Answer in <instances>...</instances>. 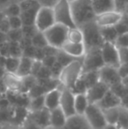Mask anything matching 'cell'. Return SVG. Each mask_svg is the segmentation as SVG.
Segmentation results:
<instances>
[{"label":"cell","instance_id":"obj_15","mask_svg":"<svg viewBox=\"0 0 128 129\" xmlns=\"http://www.w3.org/2000/svg\"><path fill=\"white\" fill-rule=\"evenodd\" d=\"M61 50L75 59L83 58L86 53V48L83 43H72L69 41H67Z\"/></svg>","mask_w":128,"mask_h":129},{"label":"cell","instance_id":"obj_8","mask_svg":"<svg viewBox=\"0 0 128 129\" xmlns=\"http://www.w3.org/2000/svg\"><path fill=\"white\" fill-rule=\"evenodd\" d=\"M101 54L104 66L111 67L114 69H118L121 66L119 56V50L114 43L104 42L101 47Z\"/></svg>","mask_w":128,"mask_h":129},{"label":"cell","instance_id":"obj_26","mask_svg":"<svg viewBox=\"0 0 128 129\" xmlns=\"http://www.w3.org/2000/svg\"><path fill=\"white\" fill-rule=\"evenodd\" d=\"M37 84V78L34 76L30 75L21 78V84L19 88V93H27Z\"/></svg>","mask_w":128,"mask_h":129},{"label":"cell","instance_id":"obj_16","mask_svg":"<svg viewBox=\"0 0 128 129\" xmlns=\"http://www.w3.org/2000/svg\"><path fill=\"white\" fill-rule=\"evenodd\" d=\"M61 97H62V89H54L45 94V108L48 111L55 110L60 107Z\"/></svg>","mask_w":128,"mask_h":129},{"label":"cell","instance_id":"obj_10","mask_svg":"<svg viewBox=\"0 0 128 129\" xmlns=\"http://www.w3.org/2000/svg\"><path fill=\"white\" fill-rule=\"evenodd\" d=\"M99 81L104 83L110 88L121 83L122 77L118 70L111 67L104 66L98 70Z\"/></svg>","mask_w":128,"mask_h":129},{"label":"cell","instance_id":"obj_20","mask_svg":"<svg viewBox=\"0 0 128 129\" xmlns=\"http://www.w3.org/2000/svg\"><path fill=\"white\" fill-rule=\"evenodd\" d=\"M41 6H35L31 8L26 9V10L21 11L20 12V19L22 20L23 26H35V19L36 15Z\"/></svg>","mask_w":128,"mask_h":129},{"label":"cell","instance_id":"obj_34","mask_svg":"<svg viewBox=\"0 0 128 129\" xmlns=\"http://www.w3.org/2000/svg\"><path fill=\"white\" fill-rule=\"evenodd\" d=\"M117 126L120 129H126L128 126V110L120 106L119 117Z\"/></svg>","mask_w":128,"mask_h":129},{"label":"cell","instance_id":"obj_50","mask_svg":"<svg viewBox=\"0 0 128 129\" xmlns=\"http://www.w3.org/2000/svg\"><path fill=\"white\" fill-rule=\"evenodd\" d=\"M126 129H128V126H127V128H126Z\"/></svg>","mask_w":128,"mask_h":129},{"label":"cell","instance_id":"obj_42","mask_svg":"<svg viewBox=\"0 0 128 129\" xmlns=\"http://www.w3.org/2000/svg\"><path fill=\"white\" fill-rule=\"evenodd\" d=\"M58 1L59 0H37V2L40 5V6L50 7V8H53Z\"/></svg>","mask_w":128,"mask_h":129},{"label":"cell","instance_id":"obj_1","mask_svg":"<svg viewBox=\"0 0 128 129\" xmlns=\"http://www.w3.org/2000/svg\"><path fill=\"white\" fill-rule=\"evenodd\" d=\"M70 6L73 20L78 28L96 19L97 16L93 10L91 0H75L70 4Z\"/></svg>","mask_w":128,"mask_h":129},{"label":"cell","instance_id":"obj_36","mask_svg":"<svg viewBox=\"0 0 128 129\" xmlns=\"http://www.w3.org/2000/svg\"><path fill=\"white\" fill-rule=\"evenodd\" d=\"M7 19H8L9 26H10L11 30H19V29H22L23 23L19 16L7 18Z\"/></svg>","mask_w":128,"mask_h":129},{"label":"cell","instance_id":"obj_47","mask_svg":"<svg viewBox=\"0 0 128 129\" xmlns=\"http://www.w3.org/2000/svg\"><path fill=\"white\" fill-rule=\"evenodd\" d=\"M6 74V71H5V68L2 66H0V78H2L3 79V77H5V75Z\"/></svg>","mask_w":128,"mask_h":129},{"label":"cell","instance_id":"obj_4","mask_svg":"<svg viewBox=\"0 0 128 129\" xmlns=\"http://www.w3.org/2000/svg\"><path fill=\"white\" fill-rule=\"evenodd\" d=\"M68 29L67 26L61 24H55L48 30L44 32V36L47 40L48 46L61 50L65 43L68 41Z\"/></svg>","mask_w":128,"mask_h":129},{"label":"cell","instance_id":"obj_37","mask_svg":"<svg viewBox=\"0 0 128 129\" xmlns=\"http://www.w3.org/2000/svg\"><path fill=\"white\" fill-rule=\"evenodd\" d=\"M114 44L118 48H128V33L118 35Z\"/></svg>","mask_w":128,"mask_h":129},{"label":"cell","instance_id":"obj_44","mask_svg":"<svg viewBox=\"0 0 128 129\" xmlns=\"http://www.w3.org/2000/svg\"><path fill=\"white\" fill-rule=\"evenodd\" d=\"M120 106L128 110V92L121 98V104H120Z\"/></svg>","mask_w":128,"mask_h":129},{"label":"cell","instance_id":"obj_28","mask_svg":"<svg viewBox=\"0 0 128 129\" xmlns=\"http://www.w3.org/2000/svg\"><path fill=\"white\" fill-rule=\"evenodd\" d=\"M20 58L7 56L6 59H5V70L6 71V73L16 75L19 65V61H20Z\"/></svg>","mask_w":128,"mask_h":129},{"label":"cell","instance_id":"obj_22","mask_svg":"<svg viewBox=\"0 0 128 129\" xmlns=\"http://www.w3.org/2000/svg\"><path fill=\"white\" fill-rule=\"evenodd\" d=\"M33 61H34L33 59L22 56V57L20 58V61H19V68H18L16 75L20 78L31 75Z\"/></svg>","mask_w":128,"mask_h":129},{"label":"cell","instance_id":"obj_49","mask_svg":"<svg viewBox=\"0 0 128 129\" xmlns=\"http://www.w3.org/2000/svg\"><path fill=\"white\" fill-rule=\"evenodd\" d=\"M67 1H68V2H69V3L71 4V3H73V2H75V0H67Z\"/></svg>","mask_w":128,"mask_h":129},{"label":"cell","instance_id":"obj_7","mask_svg":"<svg viewBox=\"0 0 128 129\" xmlns=\"http://www.w3.org/2000/svg\"><path fill=\"white\" fill-rule=\"evenodd\" d=\"M83 117L91 129H103L107 125L104 112L96 104H91L88 106Z\"/></svg>","mask_w":128,"mask_h":129},{"label":"cell","instance_id":"obj_41","mask_svg":"<svg viewBox=\"0 0 128 129\" xmlns=\"http://www.w3.org/2000/svg\"><path fill=\"white\" fill-rule=\"evenodd\" d=\"M22 129H43V128L40 127L39 126H38L37 124H35L31 119H27L26 120H25Z\"/></svg>","mask_w":128,"mask_h":129},{"label":"cell","instance_id":"obj_46","mask_svg":"<svg viewBox=\"0 0 128 129\" xmlns=\"http://www.w3.org/2000/svg\"><path fill=\"white\" fill-rule=\"evenodd\" d=\"M103 129H120L117 125H111V124H107Z\"/></svg>","mask_w":128,"mask_h":129},{"label":"cell","instance_id":"obj_30","mask_svg":"<svg viewBox=\"0 0 128 129\" xmlns=\"http://www.w3.org/2000/svg\"><path fill=\"white\" fill-rule=\"evenodd\" d=\"M29 107L32 112H37L45 108V95L33 98L29 102Z\"/></svg>","mask_w":128,"mask_h":129},{"label":"cell","instance_id":"obj_39","mask_svg":"<svg viewBox=\"0 0 128 129\" xmlns=\"http://www.w3.org/2000/svg\"><path fill=\"white\" fill-rule=\"evenodd\" d=\"M41 62H42L43 66L50 70L55 65V63L56 62V56H45L44 59L41 61Z\"/></svg>","mask_w":128,"mask_h":129},{"label":"cell","instance_id":"obj_48","mask_svg":"<svg viewBox=\"0 0 128 129\" xmlns=\"http://www.w3.org/2000/svg\"><path fill=\"white\" fill-rule=\"evenodd\" d=\"M14 1H15L16 3L19 4V3H22V2H24V1H26V0H14Z\"/></svg>","mask_w":128,"mask_h":129},{"label":"cell","instance_id":"obj_6","mask_svg":"<svg viewBox=\"0 0 128 129\" xmlns=\"http://www.w3.org/2000/svg\"><path fill=\"white\" fill-rule=\"evenodd\" d=\"M104 66L101 48H91L86 51L82 58V73L98 71Z\"/></svg>","mask_w":128,"mask_h":129},{"label":"cell","instance_id":"obj_35","mask_svg":"<svg viewBox=\"0 0 128 129\" xmlns=\"http://www.w3.org/2000/svg\"><path fill=\"white\" fill-rule=\"evenodd\" d=\"M7 36V41L8 42H19L22 40L23 33L22 29H19V30H10L6 34Z\"/></svg>","mask_w":128,"mask_h":129},{"label":"cell","instance_id":"obj_9","mask_svg":"<svg viewBox=\"0 0 128 129\" xmlns=\"http://www.w3.org/2000/svg\"><path fill=\"white\" fill-rule=\"evenodd\" d=\"M55 24L56 21L53 8L41 6L36 15L35 26L37 30L40 33H44Z\"/></svg>","mask_w":128,"mask_h":129},{"label":"cell","instance_id":"obj_12","mask_svg":"<svg viewBox=\"0 0 128 129\" xmlns=\"http://www.w3.org/2000/svg\"><path fill=\"white\" fill-rule=\"evenodd\" d=\"M123 18L124 13L118 11H113V12H105V13L97 15L95 21L99 27L116 26L121 22Z\"/></svg>","mask_w":128,"mask_h":129},{"label":"cell","instance_id":"obj_32","mask_svg":"<svg viewBox=\"0 0 128 129\" xmlns=\"http://www.w3.org/2000/svg\"><path fill=\"white\" fill-rule=\"evenodd\" d=\"M32 45L36 48H45L46 47L48 46L47 40L44 36V34L40 32H38L33 38L32 39Z\"/></svg>","mask_w":128,"mask_h":129},{"label":"cell","instance_id":"obj_21","mask_svg":"<svg viewBox=\"0 0 128 129\" xmlns=\"http://www.w3.org/2000/svg\"><path fill=\"white\" fill-rule=\"evenodd\" d=\"M60 129H91L83 116L75 115L68 118L63 127Z\"/></svg>","mask_w":128,"mask_h":129},{"label":"cell","instance_id":"obj_17","mask_svg":"<svg viewBox=\"0 0 128 129\" xmlns=\"http://www.w3.org/2000/svg\"><path fill=\"white\" fill-rule=\"evenodd\" d=\"M68 118L65 115L61 107L50 111L49 114V126L55 129H60L63 127L66 124Z\"/></svg>","mask_w":128,"mask_h":129},{"label":"cell","instance_id":"obj_14","mask_svg":"<svg viewBox=\"0 0 128 129\" xmlns=\"http://www.w3.org/2000/svg\"><path fill=\"white\" fill-rule=\"evenodd\" d=\"M120 104H121V99L117 94H115L112 90H109V91L97 104V105L102 111H104L107 109L120 106Z\"/></svg>","mask_w":128,"mask_h":129},{"label":"cell","instance_id":"obj_29","mask_svg":"<svg viewBox=\"0 0 128 129\" xmlns=\"http://www.w3.org/2000/svg\"><path fill=\"white\" fill-rule=\"evenodd\" d=\"M68 41L72 43H83V34L78 27L68 29Z\"/></svg>","mask_w":128,"mask_h":129},{"label":"cell","instance_id":"obj_23","mask_svg":"<svg viewBox=\"0 0 128 129\" xmlns=\"http://www.w3.org/2000/svg\"><path fill=\"white\" fill-rule=\"evenodd\" d=\"M90 105L86 94H76L75 95V110L76 115L83 116Z\"/></svg>","mask_w":128,"mask_h":129},{"label":"cell","instance_id":"obj_43","mask_svg":"<svg viewBox=\"0 0 128 129\" xmlns=\"http://www.w3.org/2000/svg\"><path fill=\"white\" fill-rule=\"evenodd\" d=\"M13 2L14 0H0V13H3V12Z\"/></svg>","mask_w":128,"mask_h":129},{"label":"cell","instance_id":"obj_24","mask_svg":"<svg viewBox=\"0 0 128 129\" xmlns=\"http://www.w3.org/2000/svg\"><path fill=\"white\" fill-rule=\"evenodd\" d=\"M3 81L5 85L8 89L12 90H18V91L19 90L21 84V78L18 77L17 75L6 73L3 77Z\"/></svg>","mask_w":128,"mask_h":129},{"label":"cell","instance_id":"obj_18","mask_svg":"<svg viewBox=\"0 0 128 129\" xmlns=\"http://www.w3.org/2000/svg\"><path fill=\"white\" fill-rule=\"evenodd\" d=\"M49 114L50 111H48L47 108H43L37 112H32L31 115L28 116V119L33 121L40 127L45 129L49 126Z\"/></svg>","mask_w":128,"mask_h":129},{"label":"cell","instance_id":"obj_5","mask_svg":"<svg viewBox=\"0 0 128 129\" xmlns=\"http://www.w3.org/2000/svg\"><path fill=\"white\" fill-rule=\"evenodd\" d=\"M55 21L57 24L63 25L68 28H75V25L73 20L70 3L67 0H59L53 7Z\"/></svg>","mask_w":128,"mask_h":129},{"label":"cell","instance_id":"obj_45","mask_svg":"<svg viewBox=\"0 0 128 129\" xmlns=\"http://www.w3.org/2000/svg\"><path fill=\"white\" fill-rule=\"evenodd\" d=\"M121 83L123 84V86L125 87V89H128V74L126 76H125L124 77H122Z\"/></svg>","mask_w":128,"mask_h":129},{"label":"cell","instance_id":"obj_25","mask_svg":"<svg viewBox=\"0 0 128 129\" xmlns=\"http://www.w3.org/2000/svg\"><path fill=\"white\" fill-rule=\"evenodd\" d=\"M100 28V34L104 42L115 43L118 34L116 30L115 26H108V27H99Z\"/></svg>","mask_w":128,"mask_h":129},{"label":"cell","instance_id":"obj_3","mask_svg":"<svg viewBox=\"0 0 128 129\" xmlns=\"http://www.w3.org/2000/svg\"><path fill=\"white\" fill-rule=\"evenodd\" d=\"M83 34V44L86 51L91 48H101L104 43L100 34V28L97 25L96 21H91L81 27Z\"/></svg>","mask_w":128,"mask_h":129},{"label":"cell","instance_id":"obj_33","mask_svg":"<svg viewBox=\"0 0 128 129\" xmlns=\"http://www.w3.org/2000/svg\"><path fill=\"white\" fill-rule=\"evenodd\" d=\"M23 50L19 42H8V56L22 57Z\"/></svg>","mask_w":128,"mask_h":129},{"label":"cell","instance_id":"obj_27","mask_svg":"<svg viewBox=\"0 0 128 129\" xmlns=\"http://www.w3.org/2000/svg\"><path fill=\"white\" fill-rule=\"evenodd\" d=\"M105 117L106 122L107 124L111 125H117L119 117V112H120V106L114 107V108L107 109V110L103 111Z\"/></svg>","mask_w":128,"mask_h":129},{"label":"cell","instance_id":"obj_40","mask_svg":"<svg viewBox=\"0 0 128 129\" xmlns=\"http://www.w3.org/2000/svg\"><path fill=\"white\" fill-rule=\"evenodd\" d=\"M114 2L116 5V11L124 13L128 5V0H114Z\"/></svg>","mask_w":128,"mask_h":129},{"label":"cell","instance_id":"obj_11","mask_svg":"<svg viewBox=\"0 0 128 129\" xmlns=\"http://www.w3.org/2000/svg\"><path fill=\"white\" fill-rule=\"evenodd\" d=\"M60 107L68 119L76 115L75 110V94L71 90L64 88L63 86L62 89Z\"/></svg>","mask_w":128,"mask_h":129},{"label":"cell","instance_id":"obj_19","mask_svg":"<svg viewBox=\"0 0 128 129\" xmlns=\"http://www.w3.org/2000/svg\"><path fill=\"white\" fill-rule=\"evenodd\" d=\"M92 7L96 16L105 12L116 11L114 0H91Z\"/></svg>","mask_w":128,"mask_h":129},{"label":"cell","instance_id":"obj_38","mask_svg":"<svg viewBox=\"0 0 128 129\" xmlns=\"http://www.w3.org/2000/svg\"><path fill=\"white\" fill-rule=\"evenodd\" d=\"M39 31L37 30L35 26H23L22 27V33L23 36L28 39H32L33 36L35 35Z\"/></svg>","mask_w":128,"mask_h":129},{"label":"cell","instance_id":"obj_2","mask_svg":"<svg viewBox=\"0 0 128 129\" xmlns=\"http://www.w3.org/2000/svg\"><path fill=\"white\" fill-rule=\"evenodd\" d=\"M82 75V61L74 60L63 67L58 79L60 83L66 89L73 90Z\"/></svg>","mask_w":128,"mask_h":129},{"label":"cell","instance_id":"obj_13","mask_svg":"<svg viewBox=\"0 0 128 129\" xmlns=\"http://www.w3.org/2000/svg\"><path fill=\"white\" fill-rule=\"evenodd\" d=\"M109 90L110 87L100 81L93 85L92 87H91L85 93L90 105H91V104L97 105L104 97V95L109 91Z\"/></svg>","mask_w":128,"mask_h":129},{"label":"cell","instance_id":"obj_31","mask_svg":"<svg viewBox=\"0 0 128 129\" xmlns=\"http://www.w3.org/2000/svg\"><path fill=\"white\" fill-rule=\"evenodd\" d=\"M20 7H19V4L13 2L3 12V15L5 18H11V17H17V16H20Z\"/></svg>","mask_w":128,"mask_h":129}]
</instances>
